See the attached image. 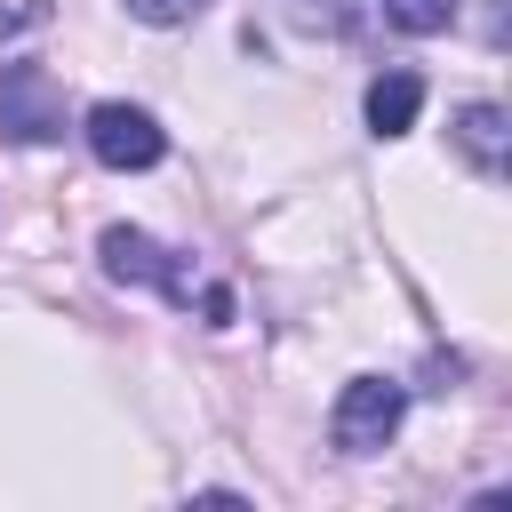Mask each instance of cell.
<instances>
[{
	"label": "cell",
	"instance_id": "cell-1",
	"mask_svg": "<svg viewBox=\"0 0 512 512\" xmlns=\"http://www.w3.org/2000/svg\"><path fill=\"white\" fill-rule=\"evenodd\" d=\"M96 256H104V272H112V280L160 288L168 304H192V296H200V312H208L216 328L232 320V296H224V288H200V280H192V272H184V264H176V256H168L152 232H136V224H112V232L96 240Z\"/></svg>",
	"mask_w": 512,
	"mask_h": 512
},
{
	"label": "cell",
	"instance_id": "cell-4",
	"mask_svg": "<svg viewBox=\"0 0 512 512\" xmlns=\"http://www.w3.org/2000/svg\"><path fill=\"white\" fill-rule=\"evenodd\" d=\"M80 136H88V152H96L104 168H120V176H128V168H160V152H168L160 120H152L144 104H120V96H112V104H96Z\"/></svg>",
	"mask_w": 512,
	"mask_h": 512
},
{
	"label": "cell",
	"instance_id": "cell-2",
	"mask_svg": "<svg viewBox=\"0 0 512 512\" xmlns=\"http://www.w3.org/2000/svg\"><path fill=\"white\" fill-rule=\"evenodd\" d=\"M400 416H408V384L400 376H352L336 392V408H328V440L344 456H376L400 432Z\"/></svg>",
	"mask_w": 512,
	"mask_h": 512
},
{
	"label": "cell",
	"instance_id": "cell-3",
	"mask_svg": "<svg viewBox=\"0 0 512 512\" xmlns=\"http://www.w3.org/2000/svg\"><path fill=\"white\" fill-rule=\"evenodd\" d=\"M0 136L8 144H56L64 136V88L48 64H8L0 72Z\"/></svg>",
	"mask_w": 512,
	"mask_h": 512
},
{
	"label": "cell",
	"instance_id": "cell-5",
	"mask_svg": "<svg viewBox=\"0 0 512 512\" xmlns=\"http://www.w3.org/2000/svg\"><path fill=\"white\" fill-rule=\"evenodd\" d=\"M448 136H456V152H464L480 176H504V168H512V112H504V104H488V96L464 104Z\"/></svg>",
	"mask_w": 512,
	"mask_h": 512
},
{
	"label": "cell",
	"instance_id": "cell-8",
	"mask_svg": "<svg viewBox=\"0 0 512 512\" xmlns=\"http://www.w3.org/2000/svg\"><path fill=\"white\" fill-rule=\"evenodd\" d=\"M120 8H128L136 24H192L208 0H120Z\"/></svg>",
	"mask_w": 512,
	"mask_h": 512
},
{
	"label": "cell",
	"instance_id": "cell-7",
	"mask_svg": "<svg viewBox=\"0 0 512 512\" xmlns=\"http://www.w3.org/2000/svg\"><path fill=\"white\" fill-rule=\"evenodd\" d=\"M384 16L400 32H448L456 24V0H384Z\"/></svg>",
	"mask_w": 512,
	"mask_h": 512
},
{
	"label": "cell",
	"instance_id": "cell-6",
	"mask_svg": "<svg viewBox=\"0 0 512 512\" xmlns=\"http://www.w3.org/2000/svg\"><path fill=\"white\" fill-rule=\"evenodd\" d=\"M416 112H424V80L416 72H376L368 80V128L376 136H408Z\"/></svg>",
	"mask_w": 512,
	"mask_h": 512
}]
</instances>
